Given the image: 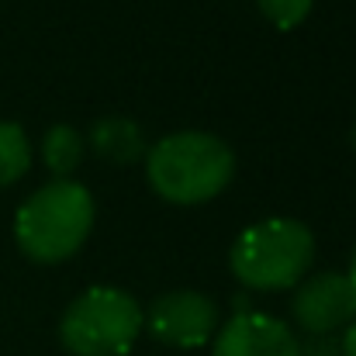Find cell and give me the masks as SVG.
<instances>
[{
	"instance_id": "obj_8",
	"label": "cell",
	"mask_w": 356,
	"mask_h": 356,
	"mask_svg": "<svg viewBox=\"0 0 356 356\" xmlns=\"http://www.w3.org/2000/svg\"><path fill=\"white\" fill-rule=\"evenodd\" d=\"M87 149H94V152H97L101 159H108V163L124 166V163L145 159L149 142H145L142 128H138L131 118H124V115H108V118H101V121L90 124Z\"/></svg>"
},
{
	"instance_id": "obj_4",
	"label": "cell",
	"mask_w": 356,
	"mask_h": 356,
	"mask_svg": "<svg viewBox=\"0 0 356 356\" xmlns=\"http://www.w3.org/2000/svg\"><path fill=\"white\" fill-rule=\"evenodd\" d=\"M145 329L142 305L121 287H87L59 318V343L70 356H128Z\"/></svg>"
},
{
	"instance_id": "obj_3",
	"label": "cell",
	"mask_w": 356,
	"mask_h": 356,
	"mask_svg": "<svg viewBox=\"0 0 356 356\" xmlns=\"http://www.w3.org/2000/svg\"><path fill=\"white\" fill-rule=\"evenodd\" d=\"M315 263V232L298 218L245 225L229 249V270L249 291H294Z\"/></svg>"
},
{
	"instance_id": "obj_2",
	"label": "cell",
	"mask_w": 356,
	"mask_h": 356,
	"mask_svg": "<svg viewBox=\"0 0 356 356\" xmlns=\"http://www.w3.org/2000/svg\"><path fill=\"white\" fill-rule=\"evenodd\" d=\"M94 218V194L80 180H49L21 201L14 215V242L31 263L56 266L83 249Z\"/></svg>"
},
{
	"instance_id": "obj_7",
	"label": "cell",
	"mask_w": 356,
	"mask_h": 356,
	"mask_svg": "<svg viewBox=\"0 0 356 356\" xmlns=\"http://www.w3.org/2000/svg\"><path fill=\"white\" fill-rule=\"evenodd\" d=\"M211 356H301L294 329L266 312H236L218 325L211 339Z\"/></svg>"
},
{
	"instance_id": "obj_6",
	"label": "cell",
	"mask_w": 356,
	"mask_h": 356,
	"mask_svg": "<svg viewBox=\"0 0 356 356\" xmlns=\"http://www.w3.org/2000/svg\"><path fill=\"white\" fill-rule=\"evenodd\" d=\"M291 318L301 332L315 339H329L332 332L356 322V291L346 273L325 270L312 273L294 287L291 298Z\"/></svg>"
},
{
	"instance_id": "obj_1",
	"label": "cell",
	"mask_w": 356,
	"mask_h": 356,
	"mask_svg": "<svg viewBox=\"0 0 356 356\" xmlns=\"http://www.w3.org/2000/svg\"><path fill=\"white\" fill-rule=\"evenodd\" d=\"M149 191L177 208H197L229 191L236 177V152L211 131H170L145 149Z\"/></svg>"
},
{
	"instance_id": "obj_9",
	"label": "cell",
	"mask_w": 356,
	"mask_h": 356,
	"mask_svg": "<svg viewBox=\"0 0 356 356\" xmlns=\"http://www.w3.org/2000/svg\"><path fill=\"white\" fill-rule=\"evenodd\" d=\"M83 156H87V138L73 124L59 121L42 135V163L52 173V180H73Z\"/></svg>"
},
{
	"instance_id": "obj_12",
	"label": "cell",
	"mask_w": 356,
	"mask_h": 356,
	"mask_svg": "<svg viewBox=\"0 0 356 356\" xmlns=\"http://www.w3.org/2000/svg\"><path fill=\"white\" fill-rule=\"evenodd\" d=\"M339 356H356V322H350L339 336Z\"/></svg>"
},
{
	"instance_id": "obj_11",
	"label": "cell",
	"mask_w": 356,
	"mask_h": 356,
	"mask_svg": "<svg viewBox=\"0 0 356 356\" xmlns=\"http://www.w3.org/2000/svg\"><path fill=\"white\" fill-rule=\"evenodd\" d=\"M256 7H259V14H263L273 28L291 31V28H298V24L308 21L315 0H256Z\"/></svg>"
},
{
	"instance_id": "obj_5",
	"label": "cell",
	"mask_w": 356,
	"mask_h": 356,
	"mask_svg": "<svg viewBox=\"0 0 356 356\" xmlns=\"http://www.w3.org/2000/svg\"><path fill=\"white\" fill-rule=\"evenodd\" d=\"M142 312L149 336L173 350H201L218 332V305L201 291H166Z\"/></svg>"
},
{
	"instance_id": "obj_10",
	"label": "cell",
	"mask_w": 356,
	"mask_h": 356,
	"mask_svg": "<svg viewBox=\"0 0 356 356\" xmlns=\"http://www.w3.org/2000/svg\"><path fill=\"white\" fill-rule=\"evenodd\" d=\"M31 170V142L17 121H0V187L17 184Z\"/></svg>"
},
{
	"instance_id": "obj_13",
	"label": "cell",
	"mask_w": 356,
	"mask_h": 356,
	"mask_svg": "<svg viewBox=\"0 0 356 356\" xmlns=\"http://www.w3.org/2000/svg\"><path fill=\"white\" fill-rule=\"evenodd\" d=\"M346 277H350V284H353V291H356V249H353V256H350V270H346Z\"/></svg>"
}]
</instances>
